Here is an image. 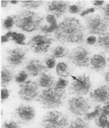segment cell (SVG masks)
I'll use <instances>...</instances> for the list:
<instances>
[{"label": "cell", "mask_w": 109, "mask_h": 128, "mask_svg": "<svg viewBox=\"0 0 109 128\" xmlns=\"http://www.w3.org/2000/svg\"><path fill=\"white\" fill-rule=\"evenodd\" d=\"M85 27L79 19L67 17L58 24L54 32L56 40L63 44H83L85 40Z\"/></svg>", "instance_id": "1"}, {"label": "cell", "mask_w": 109, "mask_h": 128, "mask_svg": "<svg viewBox=\"0 0 109 128\" xmlns=\"http://www.w3.org/2000/svg\"><path fill=\"white\" fill-rule=\"evenodd\" d=\"M15 25L23 32L31 33L40 29L44 18L31 10H23L14 15Z\"/></svg>", "instance_id": "2"}, {"label": "cell", "mask_w": 109, "mask_h": 128, "mask_svg": "<svg viewBox=\"0 0 109 128\" xmlns=\"http://www.w3.org/2000/svg\"><path fill=\"white\" fill-rule=\"evenodd\" d=\"M67 98L65 90H60L53 86L44 89L40 93L36 101L45 109H56L63 104Z\"/></svg>", "instance_id": "3"}, {"label": "cell", "mask_w": 109, "mask_h": 128, "mask_svg": "<svg viewBox=\"0 0 109 128\" xmlns=\"http://www.w3.org/2000/svg\"><path fill=\"white\" fill-rule=\"evenodd\" d=\"M85 30L88 34L102 36L109 29V19L101 14H91L85 18Z\"/></svg>", "instance_id": "4"}, {"label": "cell", "mask_w": 109, "mask_h": 128, "mask_svg": "<svg viewBox=\"0 0 109 128\" xmlns=\"http://www.w3.org/2000/svg\"><path fill=\"white\" fill-rule=\"evenodd\" d=\"M69 118L59 111H49L43 116L40 126L42 128H67Z\"/></svg>", "instance_id": "5"}, {"label": "cell", "mask_w": 109, "mask_h": 128, "mask_svg": "<svg viewBox=\"0 0 109 128\" xmlns=\"http://www.w3.org/2000/svg\"><path fill=\"white\" fill-rule=\"evenodd\" d=\"M54 41L49 34H37L30 38L26 44L35 54H46Z\"/></svg>", "instance_id": "6"}, {"label": "cell", "mask_w": 109, "mask_h": 128, "mask_svg": "<svg viewBox=\"0 0 109 128\" xmlns=\"http://www.w3.org/2000/svg\"><path fill=\"white\" fill-rule=\"evenodd\" d=\"M91 53L85 46H78L70 51L67 60L73 65L79 68H88L90 66Z\"/></svg>", "instance_id": "7"}, {"label": "cell", "mask_w": 109, "mask_h": 128, "mask_svg": "<svg viewBox=\"0 0 109 128\" xmlns=\"http://www.w3.org/2000/svg\"><path fill=\"white\" fill-rule=\"evenodd\" d=\"M39 94V86L35 81L27 80L25 82L19 85L18 96L23 101L33 102L37 100Z\"/></svg>", "instance_id": "8"}, {"label": "cell", "mask_w": 109, "mask_h": 128, "mask_svg": "<svg viewBox=\"0 0 109 128\" xmlns=\"http://www.w3.org/2000/svg\"><path fill=\"white\" fill-rule=\"evenodd\" d=\"M73 81L70 84V91L76 96H86L89 93L92 88V82L89 76L85 74L81 76H71Z\"/></svg>", "instance_id": "9"}, {"label": "cell", "mask_w": 109, "mask_h": 128, "mask_svg": "<svg viewBox=\"0 0 109 128\" xmlns=\"http://www.w3.org/2000/svg\"><path fill=\"white\" fill-rule=\"evenodd\" d=\"M67 104L69 112L77 117L85 116L91 108L89 101L83 96H76L70 98Z\"/></svg>", "instance_id": "10"}, {"label": "cell", "mask_w": 109, "mask_h": 128, "mask_svg": "<svg viewBox=\"0 0 109 128\" xmlns=\"http://www.w3.org/2000/svg\"><path fill=\"white\" fill-rule=\"evenodd\" d=\"M28 50L25 48L17 47L7 52L6 60L11 68H15L21 65L26 59Z\"/></svg>", "instance_id": "11"}, {"label": "cell", "mask_w": 109, "mask_h": 128, "mask_svg": "<svg viewBox=\"0 0 109 128\" xmlns=\"http://www.w3.org/2000/svg\"><path fill=\"white\" fill-rule=\"evenodd\" d=\"M70 2L65 1H52L47 3V12L57 19L61 18L69 12Z\"/></svg>", "instance_id": "12"}, {"label": "cell", "mask_w": 109, "mask_h": 128, "mask_svg": "<svg viewBox=\"0 0 109 128\" xmlns=\"http://www.w3.org/2000/svg\"><path fill=\"white\" fill-rule=\"evenodd\" d=\"M47 69L43 62L38 59L29 60L24 68V70L31 77L40 76L43 73L47 72Z\"/></svg>", "instance_id": "13"}, {"label": "cell", "mask_w": 109, "mask_h": 128, "mask_svg": "<svg viewBox=\"0 0 109 128\" xmlns=\"http://www.w3.org/2000/svg\"><path fill=\"white\" fill-rule=\"evenodd\" d=\"M15 114L18 119L23 123L32 122L35 119L36 112L33 106L21 104L15 109Z\"/></svg>", "instance_id": "14"}, {"label": "cell", "mask_w": 109, "mask_h": 128, "mask_svg": "<svg viewBox=\"0 0 109 128\" xmlns=\"http://www.w3.org/2000/svg\"><path fill=\"white\" fill-rule=\"evenodd\" d=\"M93 102L101 104H109V85H103L90 93Z\"/></svg>", "instance_id": "15"}, {"label": "cell", "mask_w": 109, "mask_h": 128, "mask_svg": "<svg viewBox=\"0 0 109 128\" xmlns=\"http://www.w3.org/2000/svg\"><path fill=\"white\" fill-rule=\"evenodd\" d=\"M90 66L93 71L99 72L106 68L107 60L103 54H95L92 56L90 60Z\"/></svg>", "instance_id": "16"}, {"label": "cell", "mask_w": 109, "mask_h": 128, "mask_svg": "<svg viewBox=\"0 0 109 128\" xmlns=\"http://www.w3.org/2000/svg\"><path fill=\"white\" fill-rule=\"evenodd\" d=\"M41 88L47 89L53 87L55 84V78L52 74L44 72L39 76L37 82Z\"/></svg>", "instance_id": "17"}, {"label": "cell", "mask_w": 109, "mask_h": 128, "mask_svg": "<svg viewBox=\"0 0 109 128\" xmlns=\"http://www.w3.org/2000/svg\"><path fill=\"white\" fill-rule=\"evenodd\" d=\"M13 79H15L13 71L5 66L3 67L1 71V85L2 87L4 88L7 87Z\"/></svg>", "instance_id": "18"}, {"label": "cell", "mask_w": 109, "mask_h": 128, "mask_svg": "<svg viewBox=\"0 0 109 128\" xmlns=\"http://www.w3.org/2000/svg\"><path fill=\"white\" fill-rule=\"evenodd\" d=\"M69 53V50L64 45H57L51 50V55L54 58H67Z\"/></svg>", "instance_id": "19"}, {"label": "cell", "mask_w": 109, "mask_h": 128, "mask_svg": "<svg viewBox=\"0 0 109 128\" xmlns=\"http://www.w3.org/2000/svg\"><path fill=\"white\" fill-rule=\"evenodd\" d=\"M56 72L57 76L61 78H67L71 75V71L68 64L63 62H59L56 65Z\"/></svg>", "instance_id": "20"}, {"label": "cell", "mask_w": 109, "mask_h": 128, "mask_svg": "<svg viewBox=\"0 0 109 128\" xmlns=\"http://www.w3.org/2000/svg\"><path fill=\"white\" fill-rule=\"evenodd\" d=\"M97 46L107 53H109V32H107L97 39Z\"/></svg>", "instance_id": "21"}, {"label": "cell", "mask_w": 109, "mask_h": 128, "mask_svg": "<svg viewBox=\"0 0 109 128\" xmlns=\"http://www.w3.org/2000/svg\"><path fill=\"white\" fill-rule=\"evenodd\" d=\"M67 128H89V124L86 122V120L78 117L72 120Z\"/></svg>", "instance_id": "22"}, {"label": "cell", "mask_w": 109, "mask_h": 128, "mask_svg": "<svg viewBox=\"0 0 109 128\" xmlns=\"http://www.w3.org/2000/svg\"><path fill=\"white\" fill-rule=\"evenodd\" d=\"M44 2L43 1H22L21 4L22 7L27 10H37L43 5Z\"/></svg>", "instance_id": "23"}, {"label": "cell", "mask_w": 109, "mask_h": 128, "mask_svg": "<svg viewBox=\"0 0 109 128\" xmlns=\"http://www.w3.org/2000/svg\"><path fill=\"white\" fill-rule=\"evenodd\" d=\"M102 108L100 106H97L95 108L94 110L91 112H88L85 116L84 120L86 121H91V120H96L98 117L101 115Z\"/></svg>", "instance_id": "24"}, {"label": "cell", "mask_w": 109, "mask_h": 128, "mask_svg": "<svg viewBox=\"0 0 109 128\" xmlns=\"http://www.w3.org/2000/svg\"><path fill=\"white\" fill-rule=\"evenodd\" d=\"M26 37L22 33H17L15 32H12L11 36V40L14 42L15 44L21 46H25V43Z\"/></svg>", "instance_id": "25"}, {"label": "cell", "mask_w": 109, "mask_h": 128, "mask_svg": "<svg viewBox=\"0 0 109 128\" xmlns=\"http://www.w3.org/2000/svg\"><path fill=\"white\" fill-rule=\"evenodd\" d=\"M15 25V17L14 16H7L4 19L3 22V27L5 30L9 32Z\"/></svg>", "instance_id": "26"}, {"label": "cell", "mask_w": 109, "mask_h": 128, "mask_svg": "<svg viewBox=\"0 0 109 128\" xmlns=\"http://www.w3.org/2000/svg\"><path fill=\"white\" fill-rule=\"evenodd\" d=\"M84 6L82 2H79L73 5H71L69 9V12L72 14H81L83 11Z\"/></svg>", "instance_id": "27"}, {"label": "cell", "mask_w": 109, "mask_h": 128, "mask_svg": "<svg viewBox=\"0 0 109 128\" xmlns=\"http://www.w3.org/2000/svg\"><path fill=\"white\" fill-rule=\"evenodd\" d=\"M29 74L25 70H21L15 76V82L19 84H23L27 81Z\"/></svg>", "instance_id": "28"}, {"label": "cell", "mask_w": 109, "mask_h": 128, "mask_svg": "<svg viewBox=\"0 0 109 128\" xmlns=\"http://www.w3.org/2000/svg\"><path fill=\"white\" fill-rule=\"evenodd\" d=\"M96 125L101 128H106L108 124L109 123L108 117L105 115L101 114L99 117H98L95 120Z\"/></svg>", "instance_id": "29"}, {"label": "cell", "mask_w": 109, "mask_h": 128, "mask_svg": "<svg viewBox=\"0 0 109 128\" xmlns=\"http://www.w3.org/2000/svg\"><path fill=\"white\" fill-rule=\"evenodd\" d=\"M58 25H42L40 28V32L43 34H49L55 32Z\"/></svg>", "instance_id": "30"}, {"label": "cell", "mask_w": 109, "mask_h": 128, "mask_svg": "<svg viewBox=\"0 0 109 128\" xmlns=\"http://www.w3.org/2000/svg\"><path fill=\"white\" fill-rule=\"evenodd\" d=\"M69 82L68 80L64 79L63 78H59L57 82H55L54 86L60 90H65V88L69 86Z\"/></svg>", "instance_id": "31"}, {"label": "cell", "mask_w": 109, "mask_h": 128, "mask_svg": "<svg viewBox=\"0 0 109 128\" xmlns=\"http://www.w3.org/2000/svg\"><path fill=\"white\" fill-rule=\"evenodd\" d=\"M44 63L48 69H53L56 66V60L53 56H49L45 59Z\"/></svg>", "instance_id": "32"}, {"label": "cell", "mask_w": 109, "mask_h": 128, "mask_svg": "<svg viewBox=\"0 0 109 128\" xmlns=\"http://www.w3.org/2000/svg\"><path fill=\"white\" fill-rule=\"evenodd\" d=\"M1 128H20V126L15 121H6L2 124Z\"/></svg>", "instance_id": "33"}, {"label": "cell", "mask_w": 109, "mask_h": 128, "mask_svg": "<svg viewBox=\"0 0 109 128\" xmlns=\"http://www.w3.org/2000/svg\"><path fill=\"white\" fill-rule=\"evenodd\" d=\"M10 92L6 88H3L1 90V102H3L5 100L8 99V98L9 97Z\"/></svg>", "instance_id": "34"}, {"label": "cell", "mask_w": 109, "mask_h": 128, "mask_svg": "<svg viewBox=\"0 0 109 128\" xmlns=\"http://www.w3.org/2000/svg\"><path fill=\"white\" fill-rule=\"evenodd\" d=\"M46 22H47L48 24L50 25H58L57 22V18L51 14H48L46 16Z\"/></svg>", "instance_id": "35"}, {"label": "cell", "mask_w": 109, "mask_h": 128, "mask_svg": "<svg viewBox=\"0 0 109 128\" xmlns=\"http://www.w3.org/2000/svg\"><path fill=\"white\" fill-rule=\"evenodd\" d=\"M95 8H87L86 10H84L83 12H81V14H80V16H81L82 18H85L86 16H89V15H91V14L94 13L95 12Z\"/></svg>", "instance_id": "36"}, {"label": "cell", "mask_w": 109, "mask_h": 128, "mask_svg": "<svg viewBox=\"0 0 109 128\" xmlns=\"http://www.w3.org/2000/svg\"><path fill=\"white\" fill-rule=\"evenodd\" d=\"M97 39L95 36H91L88 37L87 38V40H86V42L88 45H91V46H93V45H95V44L97 43Z\"/></svg>", "instance_id": "37"}, {"label": "cell", "mask_w": 109, "mask_h": 128, "mask_svg": "<svg viewBox=\"0 0 109 128\" xmlns=\"http://www.w3.org/2000/svg\"><path fill=\"white\" fill-rule=\"evenodd\" d=\"M102 12L103 14V16H105L106 18H107L109 19V3L107 4H106L105 6H103L101 8Z\"/></svg>", "instance_id": "38"}, {"label": "cell", "mask_w": 109, "mask_h": 128, "mask_svg": "<svg viewBox=\"0 0 109 128\" xmlns=\"http://www.w3.org/2000/svg\"><path fill=\"white\" fill-rule=\"evenodd\" d=\"M101 114L103 115H105L107 117H109V109L106 107L105 106H104L103 108H102L101 110Z\"/></svg>", "instance_id": "39"}, {"label": "cell", "mask_w": 109, "mask_h": 128, "mask_svg": "<svg viewBox=\"0 0 109 128\" xmlns=\"http://www.w3.org/2000/svg\"><path fill=\"white\" fill-rule=\"evenodd\" d=\"M92 3H93V4L95 7L100 8L102 6H103V4H105V2H103V1H95V2H93Z\"/></svg>", "instance_id": "40"}, {"label": "cell", "mask_w": 109, "mask_h": 128, "mask_svg": "<svg viewBox=\"0 0 109 128\" xmlns=\"http://www.w3.org/2000/svg\"><path fill=\"white\" fill-rule=\"evenodd\" d=\"M10 39L8 38L7 36H6L5 35H4V36H2L1 37V42L2 44H3V43H7V42H9Z\"/></svg>", "instance_id": "41"}, {"label": "cell", "mask_w": 109, "mask_h": 128, "mask_svg": "<svg viewBox=\"0 0 109 128\" xmlns=\"http://www.w3.org/2000/svg\"><path fill=\"white\" fill-rule=\"evenodd\" d=\"M104 80L105 82L109 84V70L104 74Z\"/></svg>", "instance_id": "42"}, {"label": "cell", "mask_w": 109, "mask_h": 128, "mask_svg": "<svg viewBox=\"0 0 109 128\" xmlns=\"http://www.w3.org/2000/svg\"><path fill=\"white\" fill-rule=\"evenodd\" d=\"M9 4V2H8V1H1V6L2 8H5Z\"/></svg>", "instance_id": "43"}, {"label": "cell", "mask_w": 109, "mask_h": 128, "mask_svg": "<svg viewBox=\"0 0 109 128\" xmlns=\"http://www.w3.org/2000/svg\"><path fill=\"white\" fill-rule=\"evenodd\" d=\"M19 3V2H17V1H10L9 2V4H17Z\"/></svg>", "instance_id": "44"}, {"label": "cell", "mask_w": 109, "mask_h": 128, "mask_svg": "<svg viewBox=\"0 0 109 128\" xmlns=\"http://www.w3.org/2000/svg\"><path fill=\"white\" fill-rule=\"evenodd\" d=\"M105 106L106 107H107V108H109V104H107V105H105Z\"/></svg>", "instance_id": "45"}, {"label": "cell", "mask_w": 109, "mask_h": 128, "mask_svg": "<svg viewBox=\"0 0 109 128\" xmlns=\"http://www.w3.org/2000/svg\"><path fill=\"white\" fill-rule=\"evenodd\" d=\"M109 128V124H108L107 126V128Z\"/></svg>", "instance_id": "46"}, {"label": "cell", "mask_w": 109, "mask_h": 128, "mask_svg": "<svg viewBox=\"0 0 109 128\" xmlns=\"http://www.w3.org/2000/svg\"><path fill=\"white\" fill-rule=\"evenodd\" d=\"M108 62H109V58H108Z\"/></svg>", "instance_id": "47"}]
</instances>
